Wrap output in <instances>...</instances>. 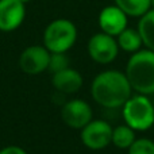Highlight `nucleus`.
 Instances as JSON below:
<instances>
[{"mask_svg": "<svg viewBox=\"0 0 154 154\" xmlns=\"http://www.w3.org/2000/svg\"><path fill=\"white\" fill-rule=\"evenodd\" d=\"M50 51L45 46H29L19 57V66L27 75H39L49 68Z\"/></svg>", "mask_w": 154, "mask_h": 154, "instance_id": "obj_7", "label": "nucleus"}, {"mask_svg": "<svg viewBox=\"0 0 154 154\" xmlns=\"http://www.w3.org/2000/svg\"><path fill=\"white\" fill-rule=\"evenodd\" d=\"M61 118L69 127L82 128L92 120V108L87 101L81 99H73L62 106Z\"/></svg>", "mask_w": 154, "mask_h": 154, "instance_id": "obj_8", "label": "nucleus"}, {"mask_svg": "<svg viewBox=\"0 0 154 154\" xmlns=\"http://www.w3.org/2000/svg\"><path fill=\"white\" fill-rule=\"evenodd\" d=\"M115 5L120 8L127 16L141 18L142 15L152 10L150 0H114Z\"/></svg>", "mask_w": 154, "mask_h": 154, "instance_id": "obj_14", "label": "nucleus"}, {"mask_svg": "<svg viewBox=\"0 0 154 154\" xmlns=\"http://www.w3.org/2000/svg\"><path fill=\"white\" fill-rule=\"evenodd\" d=\"M116 42L119 49L127 51V53H135L141 50L142 48V38L139 35L138 30L134 29H125L119 35L116 37Z\"/></svg>", "mask_w": 154, "mask_h": 154, "instance_id": "obj_13", "label": "nucleus"}, {"mask_svg": "<svg viewBox=\"0 0 154 154\" xmlns=\"http://www.w3.org/2000/svg\"><path fill=\"white\" fill-rule=\"evenodd\" d=\"M99 27L101 32L118 37L125 29H127V15L118 5H107L99 14Z\"/></svg>", "mask_w": 154, "mask_h": 154, "instance_id": "obj_10", "label": "nucleus"}, {"mask_svg": "<svg viewBox=\"0 0 154 154\" xmlns=\"http://www.w3.org/2000/svg\"><path fill=\"white\" fill-rule=\"evenodd\" d=\"M131 85L125 73L106 70L92 81L91 93L93 100L106 108H119L131 97Z\"/></svg>", "mask_w": 154, "mask_h": 154, "instance_id": "obj_1", "label": "nucleus"}, {"mask_svg": "<svg viewBox=\"0 0 154 154\" xmlns=\"http://www.w3.org/2000/svg\"><path fill=\"white\" fill-rule=\"evenodd\" d=\"M69 68V60H68L65 53H50V61H49V68L51 73H57L60 70H64Z\"/></svg>", "mask_w": 154, "mask_h": 154, "instance_id": "obj_17", "label": "nucleus"}, {"mask_svg": "<svg viewBox=\"0 0 154 154\" xmlns=\"http://www.w3.org/2000/svg\"><path fill=\"white\" fill-rule=\"evenodd\" d=\"M88 53L95 62L106 65L116 58L119 46L115 37H111L106 32H97L92 35L88 42Z\"/></svg>", "mask_w": 154, "mask_h": 154, "instance_id": "obj_5", "label": "nucleus"}, {"mask_svg": "<svg viewBox=\"0 0 154 154\" xmlns=\"http://www.w3.org/2000/svg\"><path fill=\"white\" fill-rule=\"evenodd\" d=\"M0 154H27L26 150H23L19 146H5L0 150Z\"/></svg>", "mask_w": 154, "mask_h": 154, "instance_id": "obj_18", "label": "nucleus"}, {"mask_svg": "<svg viewBox=\"0 0 154 154\" xmlns=\"http://www.w3.org/2000/svg\"><path fill=\"white\" fill-rule=\"evenodd\" d=\"M122 108L126 125L134 131H146L154 125V106L146 95L131 96Z\"/></svg>", "mask_w": 154, "mask_h": 154, "instance_id": "obj_4", "label": "nucleus"}, {"mask_svg": "<svg viewBox=\"0 0 154 154\" xmlns=\"http://www.w3.org/2000/svg\"><path fill=\"white\" fill-rule=\"evenodd\" d=\"M127 150L128 154H154V142L149 138H139Z\"/></svg>", "mask_w": 154, "mask_h": 154, "instance_id": "obj_16", "label": "nucleus"}, {"mask_svg": "<svg viewBox=\"0 0 154 154\" xmlns=\"http://www.w3.org/2000/svg\"><path fill=\"white\" fill-rule=\"evenodd\" d=\"M126 77L131 89L139 95L154 93V51L141 49L131 54L126 65Z\"/></svg>", "mask_w": 154, "mask_h": 154, "instance_id": "obj_2", "label": "nucleus"}, {"mask_svg": "<svg viewBox=\"0 0 154 154\" xmlns=\"http://www.w3.org/2000/svg\"><path fill=\"white\" fill-rule=\"evenodd\" d=\"M138 32L142 38V43L146 49L154 51V10H149L145 15L139 18Z\"/></svg>", "mask_w": 154, "mask_h": 154, "instance_id": "obj_12", "label": "nucleus"}, {"mask_svg": "<svg viewBox=\"0 0 154 154\" xmlns=\"http://www.w3.org/2000/svg\"><path fill=\"white\" fill-rule=\"evenodd\" d=\"M51 84L57 91L70 95V93H76L82 87V77L77 70L66 68L64 70L53 73Z\"/></svg>", "mask_w": 154, "mask_h": 154, "instance_id": "obj_11", "label": "nucleus"}, {"mask_svg": "<svg viewBox=\"0 0 154 154\" xmlns=\"http://www.w3.org/2000/svg\"><path fill=\"white\" fill-rule=\"evenodd\" d=\"M135 131L127 125L118 126L112 130L111 143L118 149H128L135 141Z\"/></svg>", "mask_w": 154, "mask_h": 154, "instance_id": "obj_15", "label": "nucleus"}, {"mask_svg": "<svg viewBox=\"0 0 154 154\" xmlns=\"http://www.w3.org/2000/svg\"><path fill=\"white\" fill-rule=\"evenodd\" d=\"M112 130L106 120H91L81 128V141L88 149L101 150L111 143Z\"/></svg>", "mask_w": 154, "mask_h": 154, "instance_id": "obj_6", "label": "nucleus"}, {"mask_svg": "<svg viewBox=\"0 0 154 154\" xmlns=\"http://www.w3.org/2000/svg\"><path fill=\"white\" fill-rule=\"evenodd\" d=\"M26 7L20 0H0V31L16 30L24 20Z\"/></svg>", "mask_w": 154, "mask_h": 154, "instance_id": "obj_9", "label": "nucleus"}, {"mask_svg": "<svg viewBox=\"0 0 154 154\" xmlns=\"http://www.w3.org/2000/svg\"><path fill=\"white\" fill-rule=\"evenodd\" d=\"M77 39V27L69 19H56L43 31V46L50 53H66Z\"/></svg>", "mask_w": 154, "mask_h": 154, "instance_id": "obj_3", "label": "nucleus"}, {"mask_svg": "<svg viewBox=\"0 0 154 154\" xmlns=\"http://www.w3.org/2000/svg\"><path fill=\"white\" fill-rule=\"evenodd\" d=\"M150 2H152V8L154 10V0H150Z\"/></svg>", "mask_w": 154, "mask_h": 154, "instance_id": "obj_20", "label": "nucleus"}, {"mask_svg": "<svg viewBox=\"0 0 154 154\" xmlns=\"http://www.w3.org/2000/svg\"><path fill=\"white\" fill-rule=\"evenodd\" d=\"M22 3H24V4H26V3H29V2H31V0H20Z\"/></svg>", "mask_w": 154, "mask_h": 154, "instance_id": "obj_19", "label": "nucleus"}]
</instances>
